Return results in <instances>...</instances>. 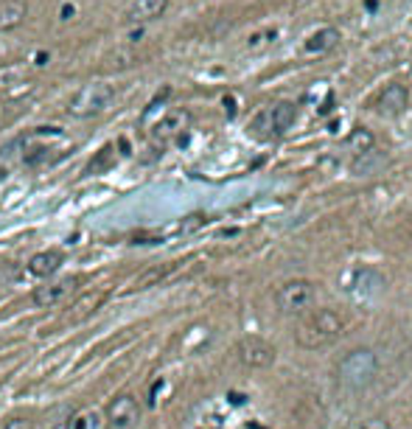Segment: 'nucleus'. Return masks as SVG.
Returning a JSON list of instances; mask_svg holds the SVG:
<instances>
[{
  "instance_id": "obj_1",
  "label": "nucleus",
  "mask_w": 412,
  "mask_h": 429,
  "mask_svg": "<svg viewBox=\"0 0 412 429\" xmlns=\"http://www.w3.org/2000/svg\"><path fill=\"white\" fill-rule=\"evenodd\" d=\"M345 334V320L337 309H311L295 328V342L303 351H322Z\"/></svg>"
},
{
  "instance_id": "obj_2",
  "label": "nucleus",
  "mask_w": 412,
  "mask_h": 429,
  "mask_svg": "<svg viewBox=\"0 0 412 429\" xmlns=\"http://www.w3.org/2000/svg\"><path fill=\"white\" fill-rule=\"evenodd\" d=\"M337 384L348 393L367 390L379 376V357L370 348H353L337 362Z\"/></svg>"
},
{
  "instance_id": "obj_3",
  "label": "nucleus",
  "mask_w": 412,
  "mask_h": 429,
  "mask_svg": "<svg viewBox=\"0 0 412 429\" xmlns=\"http://www.w3.org/2000/svg\"><path fill=\"white\" fill-rule=\"evenodd\" d=\"M272 300H275V309L280 315H298V317H303L317 303V289H314L311 281L295 278V281H286V283L275 286Z\"/></svg>"
},
{
  "instance_id": "obj_4",
  "label": "nucleus",
  "mask_w": 412,
  "mask_h": 429,
  "mask_svg": "<svg viewBox=\"0 0 412 429\" xmlns=\"http://www.w3.org/2000/svg\"><path fill=\"white\" fill-rule=\"evenodd\" d=\"M118 90H115V84L110 81H90L85 84L70 101V115L76 118H93L99 112H104L112 101H115Z\"/></svg>"
},
{
  "instance_id": "obj_5",
  "label": "nucleus",
  "mask_w": 412,
  "mask_h": 429,
  "mask_svg": "<svg viewBox=\"0 0 412 429\" xmlns=\"http://www.w3.org/2000/svg\"><path fill=\"white\" fill-rule=\"evenodd\" d=\"M298 121V107L295 101H278L269 110H264L261 115H256L253 121V132L261 138H272V135H283L289 132Z\"/></svg>"
},
{
  "instance_id": "obj_6",
  "label": "nucleus",
  "mask_w": 412,
  "mask_h": 429,
  "mask_svg": "<svg viewBox=\"0 0 412 429\" xmlns=\"http://www.w3.org/2000/svg\"><path fill=\"white\" fill-rule=\"evenodd\" d=\"M236 357H238V362L247 365V368L264 370V368H269V365L275 362V348H272V342H267L264 337L250 334V337H241V339L236 342Z\"/></svg>"
},
{
  "instance_id": "obj_7",
  "label": "nucleus",
  "mask_w": 412,
  "mask_h": 429,
  "mask_svg": "<svg viewBox=\"0 0 412 429\" xmlns=\"http://www.w3.org/2000/svg\"><path fill=\"white\" fill-rule=\"evenodd\" d=\"M384 286H387V281H384V275H382L379 270H373V267H359V270L351 272V281H348L345 289H348L351 297L362 300V303H370V300L382 297Z\"/></svg>"
},
{
  "instance_id": "obj_8",
  "label": "nucleus",
  "mask_w": 412,
  "mask_h": 429,
  "mask_svg": "<svg viewBox=\"0 0 412 429\" xmlns=\"http://www.w3.org/2000/svg\"><path fill=\"white\" fill-rule=\"evenodd\" d=\"M141 421V404L135 396L123 393L107 404V426L110 429H132Z\"/></svg>"
},
{
  "instance_id": "obj_9",
  "label": "nucleus",
  "mask_w": 412,
  "mask_h": 429,
  "mask_svg": "<svg viewBox=\"0 0 412 429\" xmlns=\"http://www.w3.org/2000/svg\"><path fill=\"white\" fill-rule=\"evenodd\" d=\"M409 104V90L404 88L401 81H390L379 90L376 101H373V110L384 118H398Z\"/></svg>"
},
{
  "instance_id": "obj_10",
  "label": "nucleus",
  "mask_w": 412,
  "mask_h": 429,
  "mask_svg": "<svg viewBox=\"0 0 412 429\" xmlns=\"http://www.w3.org/2000/svg\"><path fill=\"white\" fill-rule=\"evenodd\" d=\"M191 126V112L188 110H169L166 115H163L152 130H149V135H152V141H157V143H169V141H174L177 135H183L185 130Z\"/></svg>"
},
{
  "instance_id": "obj_11",
  "label": "nucleus",
  "mask_w": 412,
  "mask_h": 429,
  "mask_svg": "<svg viewBox=\"0 0 412 429\" xmlns=\"http://www.w3.org/2000/svg\"><path fill=\"white\" fill-rule=\"evenodd\" d=\"M169 9V0H130L123 20L130 26H146L152 20H160Z\"/></svg>"
},
{
  "instance_id": "obj_12",
  "label": "nucleus",
  "mask_w": 412,
  "mask_h": 429,
  "mask_svg": "<svg viewBox=\"0 0 412 429\" xmlns=\"http://www.w3.org/2000/svg\"><path fill=\"white\" fill-rule=\"evenodd\" d=\"M76 289V278H62V281H51L45 286H37L34 289V303L43 306V309H51Z\"/></svg>"
},
{
  "instance_id": "obj_13",
  "label": "nucleus",
  "mask_w": 412,
  "mask_h": 429,
  "mask_svg": "<svg viewBox=\"0 0 412 429\" xmlns=\"http://www.w3.org/2000/svg\"><path fill=\"white\" fill-rule=\"evenodd\" d=\"M62 261H65V255L59 250H43L28 261V272L37 278H48L62 267Z\"/></svg>"
},
{
  "instance_id": "obj_14",
  "label": "nucleus",
  "mask_w": 412,
  "mask_h": 429,
  "mask_svg": "<svg viewBox=\"0 0 412 429\" xmlns=\"http://www.w3.org/2000/svg\"><path fill=\"white\" fill-rule=\"evenodd\" d=\"M337 42H340V31L337 28H320V31H314L309 39H306V46H303V54H325V51H331V48H337Z\"/></svg>"
},
{
  "instance_id": "obj_15",
  "label": "nucleus",
  "mask_w": 412,
  "mask_h": 429,
  "mask_svg": "<svg viewBox=\"0 0 412 429\" xmlns=\"http://www.w3.org/2000/svg\"><path fill=\"white\" fill-rule=\"evenodd\" d=\"M28 14V6L23 0H0V31L17 28Z\"/></svg>"
},
{
  "instance_id": "obj_16",
  "label": "nucleus",
  "mask_w": 412,
  "mask_h": 429,
  "mask_svg": "<svg viewBox=\"0 0 412 429\" xmlns=\"http://www.w3.org/2000/svg\"><path fill=\"white\" fill-rule=\"evenodd\" d=\"M384 163H387L384 152H379V149H370V152H364V154L353 157V160H351V168H353V174L367 177V174H376V171H379Z\"/></svg>"
},
{
  "instance_id": "obj_17",
  "label": "nucleus",
  "mask_w": 412,
  "mask_h": 429,
  "mask_svg": "<svg viewBox=\"0 0 412 429\" xmlns=\"http://www.w3.org/2000/svg\"><path fill=\"white\" fill-rule=\"evenodd\" d=\"M183 264H157V267H149L146 272H141L135 278V289H149V286H157L160 281H166L172 278Z\"/></svg>"
},
{
  "instance_id": "obj_18",
  "label": "nucleus",
  "mask_w": 412,
  "mask_h": 429,
  "mask_svg": "<svg viewBox=\"0 0 412 429\" xmlns=\"http://www.w3.org/2000/svg\"><path fill=\"white\" fill-rule=\"evenodd\" d=\"M348 146H351V154L353 157H359V154H364V152H370V149H376V138L370 135L367 130H353L351 132V138H348Z\"/></svg>"
},
{
  "instance_id": "obj_19",
  "label": "nucleus",
  "mask_w": 412,
  "mask_h": 429,
  "mask_svg": "<svg viewBox=\"0 0 412 429\" xmlns=\"http://www.w3.org/2000/svg\"><path fill=\"white\" fill-rule=\"evenodd\" d=\"M112 166V146H104L87 166V174H101V171H107Z\"/></svg>"
},
{
  "instance_id": "obj_20",
  "label": "nucleus",
  "mask_w": 412,
  "mask_h": 429,
  "mask_svg": "<svg viewBox=\"0 0 412 429\" xmlns=\"http://www.w3.org/2000/svg\"><path fill=\"white\" fill-rule=\"evenodd\" d=\"M3 429H34V421H28V418H9L3 423Z\"/></svg>"
},
{
  "instance_id": "obj_21",
  "label": "nucleus",
  "mask_w": 412,
  "mask_h": 429,
  "mask_svg": "<svg viewBox=\"0 0 412 429\" xmlns=\"http://www.w3.org/2000/svg\"><path fill=\"white\" fill-rule=\"evenodd\" d=\"M356 429H393L387 421H382V418H370V421H362Z\"/></svg>"
}]
</instances>
